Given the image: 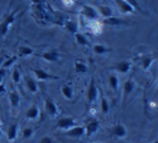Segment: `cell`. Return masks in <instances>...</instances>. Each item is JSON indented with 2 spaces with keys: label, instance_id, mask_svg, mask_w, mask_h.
<instances>
[{
  "label": "cell",
  "instance_id": "obj_29",
  "mask_svg": "<svg viewBox=\"0 0 158 143\" xmlns=\"http://www.w3.org/2000/svg\"><path fill=\"white\" fill-rule=\"evenodd\" d=\"M109 110H110V106H109L108 100H106L104 97H102V99H101V112L103 113V114H108Z\"/></svg>",
  "mask_w": 158,
  "mask_h": 143
},
{
  "label": "cell",
  "instance_id": "obj_20",
  "mask_svg": "<svg viewBox=\"0 0 158 143\" xmlns=\"http://www.w3.org/2000/svg\"><path fill=\"white\" fill-rule=\"evenodd\" d=\"M74 69H75V72H77V73L87 72V66H86L83 61H80V60H77V61L74 62Z\"/></svg>",
  "mask_w": 158,
  "mask_h": 143
},
{
  "label": "cell",
  "instance_id": "obj_12",
  "mask_svg": "<svg viewBox=\"0 0 158 143\" xmlns=\"http://www.w3.org/2000/svg\"><path fill=\"white\" fill-rule=\"evenodd\" d=\"M9 101L12 107V109H17L19 107V102H21V97L19 94L16 90H12L9 94Z\"/></svg>",
  "mask_w": 158,
  "mask_h": 143
},
{
  "label": "cell",
  "instance_id": "obj_9",
  "mask_svg": "<svg viewBox=\"0 0 158 143\" xmlns=\"http://www.w3.org/2000/svg\"><path fill=\"white\" fill-rule=\"evenodd\" d=\"M39 115H40V109L37 104H32L31 107H29L25 113V117L27 120H37L39 117Z\"/></svg>",
  "mask_w": 158,
  "mask_h": 143
},
{
  "label": "cell",
  "instance_id": "obj_15",
  "mask_svg": "<svg viewBox=\"0 0 158 143\" xmlns=\"http://www.w3.org/2000/svg\"><path fill=\"white\" fill-rule=\"evenodd\" d=\"M115 3H116V6L121 9L122 12H124V13L133 12V8L130 6V4L127 3L125 0H115Z\"/></svg>",
  "mask_w": 158,
  "mask_h": 143
},
{
  "label": "cell",
  "instance_id": "obj_17",
  "mask_svg": "<svg viewBox=\"0 0 158 143\" xmlns=\"http://www.w3.org/2000/svg\"><path fill=\"white\" fill-rule=\"evenodd\" d=\"M61 93L66 99H72L73 98V89L70 85H64L61 87Z\"/></svg>",
  "mask_w": 158,
  "mask_h": 143
},
{
  "label": "cell",
  "instance_id": "obj_31",
  "mask_svg": "<svg viewBox=\"0 0 158 143\" xmlns=\"http://www.w3.org/2000/svg\"><path fill=\"white\" fill-rule=\"evenodd\" d=\"M153 58L152 57H146V58H144L143 59V61H142V68L144 69V70H146V69H148V67L152 65V62H153Z\"/></svg>",
  "mask_w": 158,
  "mask_h": 143
},
{
  "label": "cell",
  "instance_id": "obj_26",
  "mask_svg": "<svg viewBox=\"0 0 158 143\" xmlns=\"http://www.w3.org/2000/svg\"><path fill=\"white\" fill-rule=\"evenodd\" d=\"M16 60H17V56H16V55H13V56L11 57V58H8V59L4 60V62L2 64L1 68H3V69H6H6L10 68V67L12 66V65L14 64Z\"/></svg>",
  "mask_w": 158,
  "mask_h": 143
},
{
  "label": "cell",
  "instance_id": "obj_34",
  "mask_svg": "<svg viewBox=\"0 0 158 143\" xmlns=\"http://www.w3.org/2000/svg\"><path fill=\"white\" fill-rule=\"evenodd\" d=\"M6 69H3V68H0V84H1L2 80H3L4 75H6Z\"/></svg>",
  "mask_w": 158,
  "mask_h": 143
},
{
  "label": "cell",
  "instance_id": "obj_19",
  "mask_svg": "<svg viewBox=\"0 0 158 143\" xmlns=\"http://www.w3.org/2000/svg\"><path fill=\"white\" fill-rule=\"evenodd\" d=\"M129 69H130V62L125 61V60H124V61L118 62V64L116 65V70L119 71V72H122V73L128 72Z\"/></svg>",
  "mask_w": 158,
  "mask_h": 143
},
{
  "label": "cell",
  "instance_id": "obj_39",
  "mask_svg": "<svg viewBox=\"0 0 158 143\" xmlns=\"http://www.w3.org/2000/svg\"><path fill=\"white\" fill-rule=\"evenodd\" d=\"M94 143H101V142H94Z\"/></svg>",
  "mask_w": 158,
  "mask_h": 143
},
{
  "label": "cell",
  "instance_id": "obj_37",
  "mask_svg": "<svg viewBox=\"0 0 158 143\" xmlns=\"http://www.w3.org/2000/svg\"><path fill=\"white\" fill-rule=\"evenodd\" d=\"M1 136H2V129H1V127H0V140H1Z\"/></svg>",
  "mask_w": 158,
  "mask_h": 143
},
{
  "label": "cell",
  "instance_id": "obj_5",
  "mask_svg": "<svg viewBox=\"0 0 158 143\" xmlns=\"http://www.w3.org/2000/svg\"><path fill=\"white\" fill-rule=\"evenodd\" d=\"M64 135H66L67 137L75 138V139L81 138V137H83V136H85V127L77 126H77L72 127V128H70L69 130H67L66 132H64Z\"/></svg>",
  "mask_w": 158,
  "mask_h": 143
},
{
  "label": "cell",
  "instance_id": "obj_27",
  "mask_svg": "<svg viewBox=\"0 0 158 143\" xmlns=\"http://www.w3.org/2000/svg\"><path fill=\"white\" fill-rule=\"evenodd\" d=\"M109 83H110V86L112 87L114 90H117V88H118V79H117L116 75H114V74L110 75V78H109Z\"/></svg>",
  "mask_w": 158,
  "mask_h": 143
},
{
  "label": "cell",
  "instance_id": "obj_28",
  "mask_svg": "<svg viewBox=\"0 0 158 143\" xmlns=\"http://www.w3.org/2000/svg\"><path fill=\"white\" fill-rule=\"evenodd\" d=\"M33 129L30 128V127H26V128L23 129V131H22V137H23V139H29V138H31L33 136Z\"/></svg>",
  "mask_w": 158,
  "mask_h": 143
},
{
  "label": "cell",
  "instance_id": "obj_18",
  "mask_svg": "<svg viewBox=\"0 0 158 143\" xmlns=\"http://www.w3.org/2000/svg\"><path fill=\"white\" fill-rule=\"evenodd\" d=\"M33 48H29V46H26V45H23V46H19V56H30V55L33 54Z\"/></svg>",
  "mask_w": 158,
  "mask_h": 143
},
{
  "label": "cell",
  "instance_id": "obj_32",
  "mask_svg": "<svg viewBox=\"0 0 158 143\" xmlns=\"http://www.w3.org/2000/svg\"><path fill=\"white\" fill-rule=\"evenodd\" d=\"M125 1H126L128 4H130V6H132V8H135V9H138L139 11H141V9H140L139 4H138V2L135 1V0H125Z\"/></svg>",
  "mask_w": 158,
  "mask_h": 143
},
{
  "label": "cell",
  "instance_id": "obj_11",
  "mask_svg": "<svg viewBox=\"0 0 158 143\" xmlns=\"http://www.w3.org/2000/svg\"><path fill=\"white\" fill-rule=\"evenodd\" d=\"M112 132H113V135H114L115 137L121 138V139H122V138H125L127 136V129H126V127L124 126L123 124L118 123V124H116L112 128Z\"/></svg>",
  "mask_w": 158,
  "mask_h": 143
},
{
  "label": "cell",
  "instance_id": "obj_33",
  "mask_svg": "<svg viewBox=\"0 0 158 143\" xmlns=\"http://www.w3.org/2000/svg\"><path fill=\"white\" fill-rule=\"evenodd\" d=\"M39 143H54V141H53L52 138L48 137V136H44V137L41 138Z\"/></svg>",
  "mask_w": 158,
  "mask_h": 143
},
{
  "label": "cell",
  "instance_id": "obj_38",
  "mask_svg": "<svg viewBox=\"0 0 158 143\" xmlns=\"http://www.w3.org/2000/svg\"><path fill=\"white\" fill-rule=\"evenodd\" d=\"M153 143H158V140H155V141L153 142Z\"/></svg>",
  "mask_w": 158,
  "mask_h": 143
},
{
  "label": "cell",
  "instance_id": "obj_25",
  "mask_svg": "<svg viewBox=\"0 0 158 143\" xmlns=\"http://www.w3.org/2000/svg\"><path fill=\"white\" fill-rule=\"evenodd\" d=\"M94 52L96 54H106V53L110 52V48H106L104 45H102V44H96L94 46Z\"/></svg>",
  "mask_w": 158,
  "mask_h": 143
},
{
  "label": "cell",
  "instance_id": "obj_24",
  "mask_svg": "<svg viewBox=\"0 0 158 143\" xmlns=\"http://www.w3.org/2000/svg\"><path fill=\"white\" fill-rule=\"evenodd\" d=\"M99 9H100V13H101V15L106 17V19L113 16V11L110 6H100Z\"/></svg>",
  "mask_w": 158,
  "mask_h": 143
},
{
  "label": "cell",
  "instance_id": "obj_22",
  "mask_svg": "<svg viewBox=\"0 0 158 143\" xmlns=\"http://www.w3.org/2000/svg\"><path fill=\"white\" fill-rule=\"evenodd\" d=\"M64 27H66V29L69 31V32L73 33V35H75V33L77 32V24L74 23V22H72V21L66 22Z\"/></svg>",
  "mask_w": 158,
  "mask_h": 143
},
{
  "label": "cell",
  "instance_id": "obj_21",
  "mask_svg": "<svg viewBox=\"0 0 158 143\" xmlns=\"http://www.w3.org/2000/svg\"><path fill=\"white\" fill-rule=\"evenodd\" d=\"M133 88H135V83L132 82V80H127L125 84H124V94H125V96L129 95L133 90Z\"/></svg>",
  "mask_w": 158,
  "mask_h": 143
},
{
  "label": "cell",
  "instance_id": "obj_6",
  "mask_svg": "<svg viewBox=\"0 0 158 143\" xmlns=\"http://www.w3.org/2000/svg\"><path fill=\"white\" fill-rule=\"evenodd\" d=\"M98 97V88H97V85L95 83V80L92 79L89 83V86H88V89H87V101L88 103L92 104L93 102L96 101Z\"/></svg>",
  "mask_w": 158,
  "mask_h": 143
},
{
  "label": "cell",
  "instance_id": "obj_16",
  "mask_svg": "<svg viewBox=\"0 0 158 143\" xmlns=\"http://www.w3.org/2000/svg\"><path fill=\"white\" fill-rule=\"evenodd\" d=\"M103 24H106V25H109V26H119L123 24V21L119 19H117V17H108V19H104L103 21Z\"/></svg>",
  "mask_w": 158,
  "mask_h": 143
},
{
  "label": "cell",
  "instance_id": "obj_2",
  "mask_svg": "<svg viewBox=\"0 0 158 143\" xmlns=\"http://www.w3.org/2000/svg\"><path fill=\"white\" fill-rule=\"evenodd\" d=\"M57 127L61 130H69L72 127L77 126V123H75V120L73 117H70V116H64V117H61L57 120Z\"/></svg>",
  "mask_w": 158,
  "mask_h": 143
},
{
  "label": "cell",
  "instance_id": "obj_8",
  "mask_svg": "<svg viewBox=\"0 0 158 143\" xmlns=\"http://www.w3.org/2000/svg\"><path fill=\"white\" fill-rule=\"evenodd\" d=\"M40 57H42L43 59H45L46 61L50 62H57L60 58V55L57 51L53 50V51H48V52H44L40 55Z\"/></svg>",
  "mask_w": 158,
  "mask_h": 143
},
{
  "label": "cell",
  "instance_id": "obj_7",
  "mask_svg": "<svg viewBox=\"0 0 158 143\" xmlns=\"http://www.w3.org/2000/svg\"><path fill=\"white\" fill-rule=\"evenodd\" d=\"M99 127H100L99 120H92L90 122H88L87 125L85 126V135L87 136V137H90V136H93L94 133L97 132Z\"/></svg>",
  "mask_w": 158,
  "mask_h": 143
},
{
  "label": "cell",
  "instance_id": "obj_1",
  "mask_svg": "<svg viewBox=\"0 0 158 143\" xmlns=\"http://www.w3.org/2000/svg\"><path fill=\"white\" fill-rule=\"evenodd\" d=\"M15 13H16V11H13V12L9 13V14H6L3 16L1 23H0V37H4V36L8 33L10 26L12 25L15 21Z\"/></svg>",
  "mask_w": 158,
  "mask_h": 143
},
{
  "label": "cell",
  "instance_id": "obj_23",
  "mask_svg": "<svg viewBox=\"0 0 158 143\" xmlns=\"http://www.w3.org/2000/svg\"><path fill=\"white\" fill-rule=\"evenodd\" d=\"M74 37H75L77 42L80 44V45H83V46L88 45V40L86 39V37L84 35H82V33H80V32H77L74 35Z\"/></svg>",
  "mask_w": 158,
  "mask_h": 143
},
{
  "label": "cell",
  "instance_id": "obj_35",
  "mask_svg": "<svg viewBox=\"0 0 158 143\" xmlns=\"http://www.w3.org/2000/svg\"><path fill=\"white\" fill-rule=\"evenodd\" d=\"M6 93V86L3 84H0V94H4Z\"/></svg>",
  "mask_w": 158,
  "mask_h": 143
},
{
  "label": "cell",
  "instance_id": "obj_30",
  "mask_svg": "<svg viewBox=\"0 0 158 143\" xmlns=\"http://www.w3.org/2000/svg\"><path fill=\"white\" fill-rule=\"evenodd\" d=\"M12 80L14 83H19L21 81V72H19V68H15L12 72Z\"/></svg>",
  "mask_w": 158,
  "mask_h": 143
},
{
  "label": "cell",
  "instance_id": "obj_13",
  "mask_svg": "<svg viewBox=\"0 0 158 143\" xmlns=\"http://www.w3.org/2000/svg\"><path fill=\"white\" fill-rule=\"evenodd\" d=\"M82 14L88 19H96L98 17L97 11L90 6H84L83 10H82Z\"/></svg>",
  "mask_w": 158,
  "mask_h": 143
},
{
  "label": "cell",
  "instance_id": "obj_10",
  "mask_svg": "<svg viewBox=\"0 0 158 143\" xmlns=\"http://www.w3.org/2000/svg\"><path fill=\"white\" fill-rule=\"evenodd\" d=\"M19 126L17 123H14V124L9 126L6 137H8V140L10 142L15 141V139H16V137H17V133H19Z\"/></svg>",
  "mask_w": 158,
  "mask_h": 143
},
{
  "label": "cell",
  "instance_id": "obj_14",
  "mask_svg": "<svg viewBox=\"0 0 158 143\" xmlns=\"http://www.w3.org/2000/svg\"><path fill=\"white\" fill-rule=\"evenodd\" d=\"M25 83H26V87H27V89L30 93L35 94L38 91V84H37V82H35V80H33L32 78L26 77Z\"/></svg>",
  "mask_w": 158,
  "mask_h": 143
},
{
  "label": "cell",
  "instance_id": "obj_36",
  "mask_svg": "<svg viewBox=\"0 0 158 143\" xmlns=\"http://www.w3.org/2000/svg\"><path fill=\"white\" fill-rule=\"evenodd\" d=\"M4 60H6V59H4V57L2 56V55H0V68L2 67V64L4 62Z\"/></svg>",
  "mask_w": 158,
  "mask_h": 143
},
{
  "label": "cell",
  "instance_id": "obj_4",
  "mask_svg": "<svg viewBox=\"0 0 158 143\" xmlns=\"http://www.w3.org/2000/svg\"><path fill=\"white\" fill-rule=\"evenodd\" d=\"M44 106H45V111L48 112V114L51 115L52 117H56V116L59 114L58 107L56 106V103H55L51 98H48V97L45 98Z\"/></svg>",
  "mask_w": 158,
  "mask_h": 143
},
{
  "label": "cell",
  "instance_id": "obj_3",
  "mask_svg": "<svg viewBox=\"0 0 158 143\" xmlns=\"http://www.w3.org/2000/svg\"><path fill=\"white\" fill-rule=\"evenodd\" d=\"M31 71L35 73V79L40 80V81H56V80L59 79L57 75L50 74L48 72L42 70V69H31Z\"/></svg>",
  "mask_w": 158,
  "mask_h": 143
}]
</instances>
